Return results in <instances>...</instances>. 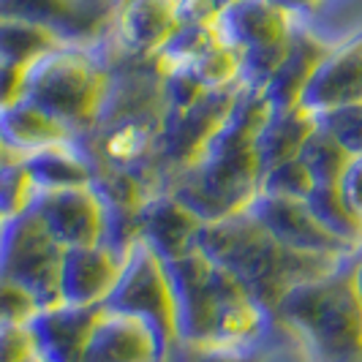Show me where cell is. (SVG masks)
<instances>
[{"label": "cell", "mask_w": 362, "mask_h": 362, "mask_svg": "<svg viewBox=\"0 0 362 362\" xmlns=\"http://www.w3.org/2000/svg\"><path fill=\"white\" fill-rule=\"evenodd\" d=\"M0 362H49L38 349L30 325H0Z\"/></svg>", "instance_id": "32"}, {"label": "cell", "mask_w": 362, "mask_h": 362, "mask_svg": "<svg viewBox=\"0 0 362 362\" xmlns=\"http://www.w3.org/2000/svg\"><path fill=\"white\" fill-rule=\"evenodd\" d=\"M74 142V128L30 101L0 109V147L6 156L28 158L44 147Z\"/></svg>", "instance_id": "17"}, {"label": "cell", "mask_w": 362, "mask_h": 362, "mask_svg": "<svg viewBox=\"0 0 362 362\" xmlns=\"http://www.w3.org/2000/svg\"><path fill=\"white\" fill-rule=\"evenodd\" d=\"M316 188V182L310 177L308 166L297 158L291 161H284L278 166L267 169L262 175V191L264 197H281V199H308L310 191Z\"/></svg>", "instance_id": "28"}, {"label": "cell", "mask_w": 362, "mask_h": 362, "mask_svg": "<svg viewBox=\"0 0 362 362\" xmlns=\"http://www.w3.org/2000/svg\"><path fill=\"white\" fill-rule=\"evenodd\" d=\"M332 52V47L313 36L305 28H291L289 47L281 60V66L275 69L270 76L267 88H264V98L270 101L272 109H289L297 107L303 101V93L310 85L316 69L325 63V57Z\"/></svg>", "instance_id": "15"}, {"label": "cell", "mask_w": 362, "mask_h": 362, "mask_svg": "<svg viewBox=\"0 0 362 362\" xmlns=\"http://www.w3.org/2000/svg\"><path fill=\"white\" fill-rule=\"evenodd\" d=\"M123 262L126 256L112 251L109 245L69 248L60 272L63 305H79V308L104 305L123 272Z\"/></svg>", "instance_id": "10"}, {"label": "cell", "mask_w": 362, "mask_h": 362, "mask_svg": "<svg viewBox=\"0 0 362 362\" xmlns=\"http://www.w3.org/2000/svg\"><path fill=\"white\" fill-rule=\"evenodd\" d=\"M30 210L66 251L104 245L107 240V202L95 185L38 191Z\"/></svg>", "instance_id": "8"}, {"label": "cell", "mask_w": 362, "mask_h": 362, "mask_svg": "<svg viewBox=\"0 0 362 362\" xmlns=\"http://www.w3.org/2000/svg\"><path fill=\"white\" fill-rule=\"evenodd\" d=\"M117 28L131 49L158 54L180 28L177 0H128L117 8Z\"/></svg>", "instance_id": "18"}, {"label": "cell", "mask_w": 362, "mask_h": 362, "mask_svg": "<svg viewBox=\"0 0 362 362\" xmlns=\"http://www.w3.org/2000/svg\"><path fill=\"white\" fill-rule=\"evenodd\" d=\"M82 362H166L156 332L126 313H104L93 327L82 351Z\"/></svg>", "instance_id": "12"}, {"label": "cell", "mask_w": 362, "mask_h": 362, "mask_svg": "<svg viewBox=\"0 0 362 362\" xmlns=\"http://www.w3.org/2000/svg\"><path fill=\"white\" fill-rule=\"evenodd\" d=\"M107 98V71L76 47L44 54L25 71V101L54 115L69 128L95 120Z\"/></svg>", "instance_id": "5"}, {"label": "cell", "mask_w": 362, "mask_h": 362, "mask_svg": "<svg viewBox=\"0 0 362 362\" xmlns=\"http://www.w3.org/2000/svg\"><path fill=\"white\" fill-rule=\"evenodd\" d=\"M104 305L115 313H126L145 322L156 332L166 362H172L180 354L177 310H175L169 270L161 256L142 240L128 251L123 272Z\"/></svg>", "instance_id": "6"}, {"label": "cell", "mask_w": 362, "mask_h": 362, "mask_svg": "<svg viewBox=\"0 0 362 362\" xmlns=\"http://www.w3.org/2000/svg\"><path fill=\"white\" fill-rule=\"evenodd\" d=\"M213 90L204 88V82L194 74V69H172V71H166V95H169V107H172L175 115L194 109Z\"/></svg>", "instance_id": "30"}, {"label": "cell", "mask_w": 362, "mask_h": 362, "mask_svg": "<svg viewBox=\"0 0 362 362\" xmlns=\"http://www.w3.org/2000/svg\"><path fill=\"white\" fill-rule=\"evenodd\" d=\"M3 221H6V218H0V226H3Z\"/></svg>", "instance_id": "41"}, {"label": "cell", "mask_w": 362, "mask_h": 362, "mask_svg": "<svg viewBox=\"0 0 362 362\" xmlns=\"http://www.w3.org/2000/svg\"><path fill=\"white\" fill-rule=\"evenodd\" d=\"M272 322L308 362H362V291L357 256L284 294Z\"/></svg>", "instance_id": "4"}, {"label": "cell", "mask_w": 362, "mask_h": 362, "mask_svg": "<svg viewBox=\"0 0 362 362\" xmlns=\"http://www.w3.org/2000/svg\"><path fill=\"white\" fill-rule=\"evenodd\" d=\"M300 104L313 115L362 104V33L341 47H332V52L313 74Z\"/></svg>", "instance_id": "11"}, {"label": "cell", "mask_w": 362, "mask_h": 362, "mask_svg": "<svg viewBox=\"0 0 362 362\" xmlns=\"http://www.w3.org/2000/svg\"><path fill=\"white\" fill-rule=\"evenodd\" d=\"M177 357L182 362H259L248 351L221 349V346H182Z\"/></svg>", "instance_id": "33"}, {"label": "cell", "mask_w": 362, "mask_h": 362, "mask_svg": "<svg viewBox=\"0 0 362 362\" xmlns=\"http://www.w3.org/2000/svg\"><path fill=\"white\" fill-rule=\"evenodd\" d=\"M197 248L232 272L245 291L272 319L284 294L300 284L332 272L344 259L291 251L256 221L248 210L202 226Z\"/></svg>", "instance_id": "3"}, {"label": "cell", "mask_w": 362, "mask_h": 362, "mask_svg": "<svg viewBox=\"0 0 362 362\" xmlns=\"http://www.w3.org/2000/svg\"><path fill=\"white\" fill-rule=\"evenodd\" d=\"M232 3H237V0H213V6H216V14H221V11H226Z\"/></svg>", "instance_id": "37"}, {"label": "cell", "mask_w": 362, "mask_h": 362, "mask_svg": "<svg viewBox=\"0 0 362 362\" xmlns=\"http://www.w3.org/2000/svg\"><path fill=\"white\" fill-rule=\"evenodd\" d=\"M41 313V305L30 291H25L14 281L0 278V325H30Z\"/></svg>", "instance_id": "31"}, {"label": "cell", "mask_w": 362, "mask_h": 362, "mask_svg": "<svg viewBox=\"0 0 362 362\" xmlns=\"http://www.w3.org/2000/svg\"><path fill=\"white\" fill-rule=\"evenodd\" d=\"M177 335L182 346H221L248 351L272 327V319L232 272L199 248L166 262Z\"/></svg>", "instance_id": "2"}, {"label": "cell", "mask_w": 362, "mask_h": 362, "mask_svg": "<svg viewBox=\"0 0 362 362\" xmlns=\"http://www.w3.org/2000/svg\"><path fill=\"white\" fill-rule=\"evenodd\" d=\"M316 117H319V126L327 134H332L351 158H362V104H349Z\"/></svg>", "instance_id": "29"}, {"label": "cell", "mask_w": 362, "mask_h": 362, "mask_svg": "<svg viewBox=\"0 0 362 362\" xmlns=\"http://www.w3.org/2000/svg\"><path fill=\"white\" fill-rule=\"evenodd\" d=\"M66 248L33 210L6 218L0 226V278L14 281L36 297L41 310L60 305V272Z\"/></svg>", "instance_id": "7"}, {"label": "cell", "mask_w": 362, "mask_h": 362, "mask_svg": "<svg viewBox=\"0 0 362 362\" xmlns=\"http://www.w3.org/2000/svg\"><path fill=\"white\" fill-rule=\"evenodd\" d=\"M270 112L264 90L240 85L226 120L172 188V194L204 223L245 213L259 197L264 169L259 161L256 136Z\"/></svg>", "instance_id": "1"}, {"label": "cell", "mask_w": 362, "mask_h": 362, "mask_svg": "<svg viewBox=\"0 0 362 362\" xmlns=\"http://www.w3.org/2000/svg\"><path fill=\"white\" fill-rule=\"evenodd\" d=\"M109 3H112V6H115V8H123V6H126L128 0H109Z\"/></svg>", "instance_id": "39"}, {"label": "cell", "mask_w": 362, "mask_h": 362, "mask_svg": "<svg viewBox=\"0 0 362 362\" xmlns=\"http://www.w3.org/2000/svg\"><path fill=\"white\" fill-rule=\"evenodd\" d=\"M202 226L204 221L175 194H161L145 202L139 210V240L150 245L163 262L180 259L191 248H197Z\"/></svg>", "instance_id": "13"}, {"label": "cell", "mask_w": 362, "mask_h": 362, "mask_svg": "<svg viewBox=\"0 0 362 362\" xmlns=\"http://www.w3.org/2000/svg\"><path fill=\"white\" fill-rule=\"evenodd\" d=\"M0 19L33 22L60 38H82L95 28L82 0H0Z\"/></svg>", "instance_id": "20"}, {"label": "cell", "mask_w": 362, "mask_h": 362, "mask_svg": "<svg viewBox=\"0 0 362 362\" xmlns=\"http://www.w3.org/2000/svg\"><path fill=\"white\" fill-rule=\"evenodd\" d=\"M300 161L308 166L316 185H338L351 163V156L332 134H327L325 128L319 126L300 150Z\"/></svg>", "instance_id": "25"}, {"label": "cell", "mask_w": 362, "mask_h": 362, "mask_svg": "<svg viewBox=\"0 0 362 362\" xmlns=\"http://www.w3.org/2000/svg\"><path fill=\"white\" fill-rule=\"evenodd\" d=\"M338 185H341L349 204L362 216V158H351V163H349V169H346V175L341 177Z\"/></svg>", "instance_id": "35"}, {"label": "cell", "mask_w": 362, "mask_h": 362, "mask_svg": "<svg viewBox=\"0 0 362 362\" xmlns=\"http://www.w3.org/2000/svg\"><path fill=\"white\" fill-rule=\"evenodd\" d=\"M357 281H360V291H362V251L357 254Z\"/></svg>", "instance_id": "38"}, {"label": "cell", "mask_w": 362, "mask_h": 362, "mask_svg": "<svg viewBox=\"0 0 362 362\" xmlns=\"http://www.w3.org/2000/svg\"><path fill=\"white\" fill-rule=\"evenodd\" d=\"M25 71L0 60V109H8L25 98Z\"/></svg>", "instance_id": "34"}, {"label": "cell", "mask_w": 362, "mask_h": 362, "mask_svg": "<svg viewBox=\"0 0 362 362\" xmlns=\"http://www.w3.org/2000/svg\"><path fill=\"white\" fill-rule=\"evenodd\" d=\"M194 74L204 82L207 90H232L240 88V52L229 44H218L207 54H202L194 66Z\"/></svg>", "instance_id": "27"}, {"label": "cell", "mask_w": 362, "mask_h": 362, "mask_svg": "<svg viewBox=\"0 0 362 362\" xmlns=\"http://www.w3.org/2000/svg\"><path fill=\"white\" fill-rule=\"evenodd\" d=\"M221 41L243 49L278 44L291 36V11L275 0H237L216 19Z\"/></svg>", "instance_id": "14"}, {"label": "cell", "mask_w": 362, "mask_h": 362, "mask_svg": "<svg viewBox=\"0 0 362 362\" xmlns=\"http://www.w3.org/2000/svg\"><path fill=\"white\" fill-rule=\"evenodd\" d=\"M104 305L79 308V305H54L41 310L30 322V332L38 349L49 362H82V351L90 338Z\"/></svg>", "instance_id": "16"}, {"label": "cell", "mask_w": 362, "mask_h": 362, "mask_svg": "<svg viewBox=\"0 0 362 362\" xmlns=\"http://www.w3.org/2000/svg\"><path fill=\"white\" fill-rule=\"evenodd\" d=\"M22 161L36 182V191H60V188L93 185L90 163L74 142L44 147Z\"/></svg>", "instance_id": "21"}, {"label": "cell", "mask_w": 362, "mask_h": 362, "mask_svg": "<svg viewBox=\"0 0 362 362\" xmlns=\"http://www.w3.org/2000/svg\"><path fill=\"white\" fill-rule=\"evenodd\" d=\"M36 182L30 177L22 158L3 156L0 158V218H14L36 199Z\"/></svg>", "instance_id": "26"}, {"label": "cell", "mask_w": 362, "mask_h": 362, "mask_svg": "<svg viewBox=\"0 0 362 362\" xmlns=\"http://www.w3.org/2000/svg\"><path fill=\"white\" fill-rule=\"evenodd\" d=\"M3 156H6V153H3V147H0V158H3Z\"/></svg>", "instance_id": "40"}, {"label": "cell", "mask_w": 362, "mask_h": 362, "mask_svg": "<svg viewBox=\"0 0 362 362\" xmlns=\"http://www.w3.org/2000/svg\"><path fill=\"white\" fill-rule=\"evenodd\" d=\"M316 128H319V117L303 104L289 109H272L270 117L264 120V126L256 136L262 169L267 172L278 163L297 158Z\"/></svg>", "instance_id": "19"}, {"label": "cell", "mask_w": 362, "mask_h": 362, "mask_svg": "<svg viewBox=\"0 0 362 362\" xmlns=\"http://www.w3.org/2000/svg\"><path fill=\"white\" fill-rule=\"evenodd\" d=\"M275 3H281V6L289 8V11H300V8H310V6H316V3H322V0H275Z\"/></svg>", "instance_id": "36"}, {"label": "cell", "mask_w": 362, "mask_h": 362, "mask_svg": "<svg viewBox=\"0 0 362 362\" xmlns=\"http://www.w3.org/2000/svg\"><path fill=\"white\" fill-rule=\"evenodd\" d=\"M66 47V41L49 28L22 19H0V60L19 69H30L44 54Z\"/></svg>", "instance_id": "22"}, {"label": "cell", "mask_w": 362, "mask_h": 362, "mask_svg": "<svg viewBox=\"0 0 362 362\" xmlns=\"http://www.w3.org/2000/svg\"><path fill=\"white\" fill-rule=\"evenodd\" d=\"M218 44H221V33L216 22H180V28L166 41L158 57L166 63V71L188 69Z\"/></svg>", "instance_id": "24"}, {"label": "cell", "mask_w": 362, "mask_h": 362, "mask_svg": "<svg viewBox=\"0 0 362 362\" xmlns=\"http://www.w3.org/2000/svg\"><path fill=\"white\" fill-rule=\"evenodd\" d=\"M248 213L270 232L278 243H284L291 251L316 256H338L349 259L360 251L346 245L344 240L329 235L325 226L310 213L308 202L303 199H281V197H264L259 194Z\"/></svg>", "instance_id": "9"}, {"label": "cell", "mask_w": 362, "mask_h": 362, "mask_svg": "<svg viewBox=\"0 0 362 362\" xmlns=\"http://www.w3.org/2000/svg\"><path fill=\"white\" fill-rule=\"evenodd\" d=\"M305 202L329 235L362 251V216L349 204L341 185H316Z\"/></svg>", "instance_id": "23"}]
</instances>
